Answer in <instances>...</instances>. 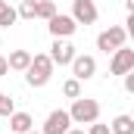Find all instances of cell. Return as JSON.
<instances>
[{"instance_id":"14","label":"cell","mask_w":134,"mask_h":134,"mask_svg":"<svg viewBox=\"0 0 134 134\" xmlns=\"http://www.w3.org/2000/svg\"><path fill=\"white\" fill-rule=\"evenodd\" d=\"M19 19H37V0H22L19 9H16Z\"/></svg>"},{"instance_id":"20","label":"cell","mask_w":134,"mask_h":134,"mask_svg":"<svg viewBox=\"0 0 134 134\" xmlns=\"http://www.w3.org/2000/svg\"><path fill=\"white\" fill-rule=\"evenodd\" d=\"M9 72V66H6V56H0V75H6Z\"/></svg>"},{"instance_id":"23","label":"cell","mask_w":134,"mask_h":134,"mask_svg":"<svg viewBox=\"0 0 134 134\" xmlns=\"http://www.w3.org/2000/svg\"><path fill=\"white\" fill-rule=\"evenodd\" d=\"M25 134H44V131H34V128H31V131H25Z\"/></svg>"},{"instance_id":"16","label":"cell","mask_w":134,"mask_h":134,"mask_svg":"<svg viewBox=\"0 0 134 134\" xmlns=\"http://www.w3.org/2000/svg\"><path fill=\"white\" fill-rule=\"evenodd\" d=\"M63 94H66L69 100H75V97H81V81H78V78H69L66 84H63Z\"/></svg>"},{"instance_id":"17","label":"cell","mask_w":134,"mask_h":134,"mask_svg":"<svg viewBox=\"0 0 134 134\" xmlns=\"http://www.w3.org/2000/svg\"><path fill=\"white\" fill-rule=\"evenodd\" d=\"M16 112V103H13V97H6V94H0V115H13Z\"/></svg>"},{"instance_id":"10","label":"cell","mask_w":134,"mask_h":134,"mask_svg":"<svg viewBox=\"0 0 134 134\" xmlns=\"http://www.w3.org/2000/svg\"><path fill=\"white\" fill-rule=\"evenodd\" d=\"M31 125H34V119L28 115V112H19V109H16V112L9 115V131H13V134H25V131H31Z\"/></svg>"},{"instance_id":"9","label":"cell","mask_w":134,"mask_h":134,"mask_svg":"<svg viewBox=\"0 0 134 134\" xmlns=\"http://www.w3.org/2000/svg\"><path fill=\"white\" fill-rule=\"evenodd\" d=\"M131 69H134V50H128V47L112 50V63H109V72L112 75H128Z\"/></svg>"},{"instance_id":"2","label":"cell","mask_w":134,"mask_h":134,"mask_svg":"<svg viewBox=\"0 0 134 134\" xmlns=\"http://www.w3.org/2000/svg\"><path fill=\"white\" fill-rule=\"evenodd\" d=\"M69 119H72V125L100 122V103L87 100V97H75V100H72V109H69Z\"/></svg>"},{"instance_id":"12","label":"cell","mask_w":134,"mask_h":134,"mask_svg":"<svg viewBox=\"0 0 134 134\" xmlns=\"http://www.w3.org/2000/svg\"><path fill=\"white\" fill-rule=\"evenodd\" d=\"M109 131L112 134H134V119L131 115H115L112 125H109Z\"/></svg>"},{"instance_id":"7","label":"cell","mask_w":134,"mask_h":134,"mask_svg":"<svg viewBox=\"0 0 134 134\" xmlns=\"http://www.w3.org/2000/svg\"><path fill=\"white\" fill-rule=\"evenodd\" d=\"M69 66H72V78H78V81H87V78L97 75V59L94 56H84V53H75V59Z\"/></svg>"},{"instance_id":"22","label":"cell","mask_w":134,"mask_h":134,"mask_svg":"<svg viewBox=\"0 0 134 134\" xmlns=\"http://www.w3.org/2000/svg\"><path fill=\"white\" fill-rule=\"evenodd\" d=\"M125 9H128V13H134V0H125Z\"/></svg>"},{"instance_id":"6","label":"cell","mask_w":134,"mask_h":134,"mask_svg":"<svg viewBox=\"0 0 134 134\" xmlns=\"http://www.w3.org/2000/svg\"><path fill=\"white\" fill-rule=\"evenodd\" d=\"M47 28L53 37H72V34L78 31V22L72 19V16H63V13H56V16H50L47 19Z\"/></svg>"},{"instance_id":"18","label":"cell","mask_w":134,"mask_h":134,"mask_svg":"<svg viewBox=\"0 0 134 134\" xmlns=\"http://www.w3.org/2000/svg\"><path fill=\"white\" fill-rule=\"evenodd\" d=\"M87 134H112V131H109V125H100V122H91V128H87Z\"/></svg>"},{"instance_id":"21","label":"cell","mask_w":134,"mask_h":134,"mask_svg":"<svg viewBox=\"0 0 134 134\" xmlns=\"http://www.w3.org/2000/svg\"><path fill=\"white\" fill-rule=\"evenodd\" d=\"M66 134H87V131H84V128H69Z\"/></svg>"},{"instance_id":"4","label":"cell","mask_w":134,"mask_h":134,"mask_svg":"<svg viewBox=\"0 0 134 134\" xmlns=\"http://www.w3.org/2000/svg\"><path fill=\"white\" fill-rule=\"evenodd\" d=\"M50 63L53 66H69L75 59V47L69 44V37H53V47H50Z\"/></svg>"},{"instance_id":"3","label":"cell","mask_w":134,"mask_h":134,"mask_svg":"<svg viewBox=\"0 0 134 134\" xmlns=\"http://www.w3.org/2000/svg\"><path fill=\"white\" fill-rule=\"evenodd\" d=\"M125 41H128V31H125L122 25H109L106 31L97 34V50H103V53H112V50L125 47Z\"/></svg>"},{"instance_id":"8","label":"cell","mask_w":134,"mask_h":134,"mask_svg":"<svg viewBox=\"0 0 134 134\" xmlns=\"http://www.w3.org/2000/svg\"><path fill=\"white\" fill-rule=\"evenodd\" d=\"M72 128V119H69V109H53L50 115H47V122H44V134H66Z\"/></svg>"},{"instance_id":"11","label":"cell","mask_w":134,"mask_h":134,"mask_svg":"<svg viewBox=\"0 0 134 134\" xmlns=\"http://www.w3.org/2000/svg\"><path fill=\"white\" fill-rule=\"evenodd\" d=\"M28 63H31V53H28V50H13L9 59H6V66L13 69V72H25Z\"/></svg>"},{"instance_id":"5","label":"cell","mask_w":134,"mask_h":134,"mask_svg":"<svg viewBox=\"0 0 134 134\" xmlns=\"http://www.w3.org/2000/svg\"><path fill=\"white\" fill-rule=\"evenodd\" d=\"M97 3L94 0H72V19L78 25H94L97 22Z\"/></svg>"},{"instance_id":"19","label":"cell","mask_w":134,"mask_h":134,"mask_svg":"<svg viewBox=\"0 0 134 134\" xmlns=\"http://www.w3.org/2000/svg\"><path fill=\"white\" fill-rule=\"evenodd\" d=\"M125 91H128V94H134V69L125 75Z\"/></svg>"},{"instance_id":"1","label":"cell","mask_w":134,"mask_h":134,"mask_svg":"<svg viewBox=\"0 0 134 134\" xmlns=\"http://www.w3.org/2000/svg\"><path fill=\"white\" fill-rule=\"evenodd\" d=\"M50 78H53V63H50V56H47V53H34L28 69H25V81H28L31 87H44Z\"/></svg>"},{"instance_id":"13","label":"cell","mask_w":134,"mask_h":134,"mask_svg":"<svg viewBox=\"0 0 134 134\" xmlns=\"http://www.w3.org/2000/svg\"><path fill=\"white\" fill-rule=\"evenodd\" d=\"M16 22H19L16 6H9L6 0H0V28H9V25H16Z\"/></svg>"},{"instance_id":"15","label":"cell","mask_w":134,"mask_h":134,"mask_svg":"<svg viewBox=\"0 0 134 134\" xmlns=\"http://www.w3.org/2000/svg\"><path fill=\"white\" fill-rule=\"evenodd\" d=\"M50 16H56V3L53 0H37V19H50Z\"/></svg>"}]
</instances>
